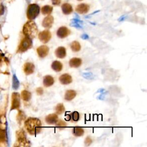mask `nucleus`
<instances>
[{
	"mask_svg": "<svg viewBox=\"0 0 147 147\" xmlns=\"http://www.w3.org/2000/svg\"><path fill=\"white\" fill-rule=\"evenodd\" d=\"M26 1L27 3H30V0H26Z\"/></svg>",
	"mask_w": 147,
	"mask_h": 147,
	"instance_id": "72a5a7b5",
	"label": "nucleus"
},
{
	"mask_svg": "<svg viewBox=\"0 0 147 147\" xmlns=\"http://www.w3.org/2000/svg\"><path fill=\"white\" fill-rule=\"evenodd\" d=\"M70 115L71 119L72 118L74 121H78L79 119V114L77 111H74Z\"/></svg>",
	"mask_w": 147,
	"mask_h": 147,
	"instance_id": "bb28decb",
	"label": "nucleus"
},
{
	"mask_svg": "<svg viewBox=\"0 0 147 147\" xmlns=\"http://www.w3.org/2000/svg\"><path fill=\"white\" fill-rule=\"evenodd\" d=\"M51 68L55 72H60L63 69V64L61 62L55 60L52 62L51 64Z\"/></svg>",
	"mask_w": 147,
	"mask_h": 147,
	"instance_id": "aec40b11",
	"label": "nucleus"
},
{
	"mask_svg": "<svg viewBox=\"0 0 147 147\" xmlns=\"http://www.w3.org/2000/svg\"><path fill=\"white\" fill-rule=\"evenodd\" d=\"M76 95V92L75 90H67L64 94V99L67 101H71L74 99Z\"/></svg>",
	"mask_w": 147,
	"mask_h": 147,
	"instance_id": "6ab92c4d",
	"label": "nucleus"
},
{
	"mask_svg": "<svg viewBox=\"0 0 147 147\" xmlns=\"http://www.w3.org/2000/svg\"><path fill=\"white\" fill-rule=\"evenodd\" d=\"M52 3L54 6H59L61 3V0H51Z\"/></svg>",
	"mask_w": 147,
	"mask_h": 147,
	"instance_id": "7c9ffc66",
	"label": "nucleus"
},
{
	"mask_svg": "<svg viewBox=\"0 0 147 147\" xmlns=\"http://www.w3.org/2000/svg\"><path fill=\"white\" fill-rule=\"evenodd\" d=\"M20 85L19 81L15 74L13 75V84H12V87L14 90H17L18 88Z\"/></svg>",
	"mask_w": 147,
	"mask_h": 147,
	"instance_id": "a878e982",
	"label": "nucleus"
},
{
	"mask_svg": "<svg viewBox=\"0 0 147 147\" xmlns=\"http://www.w3.org/2000/svg\"><path fill=\"white\" fill-rule=\"evenodd\" d=\"M55 82L53 78L51 75H45L43 78V85L45 87H51Z\"/></svg>",
	"mask_w": 147,
	"mask_h": 147,
	"instance_id": "2eb2a0df",
	"label": "nucleus"
},
{
	"mask_svg": "<svg viewBox=\"0 0 147 147\" xmlns=\"http://www.w3.org/2000/svg\"><path fill=\"white\" fill-rule=\"evenodd\" d=\"M32 39L28 37L25 36L21 41L20 45L17 49L18 53H23L32 47Z\"/></svg>",
	"mask_w": 147,
	"mask_h": 147,
	"instance_id": "20e7f679",
	"label": "nucleus"
},
{
	"mask_svg": "<svg viewBox=\"0 0 147 147\" xmlns=\"http://www.w3.org/2000/svg\"><path fill=\"white\" fill-rule=\"evenodd\" d=\"M84 129L81 127H74L72 130L73 134L76 137H80L84 134Z\"/></svg>",
	"mask_w": 147,
	"mask_h": 147,
	"instance_id": "4be33fe9",
	"label": "nucleus"
},
{
	"mask_svg": "<svg viewBox=\"0 0 147 147\" xmlns=\"http://www.w3.org/2000/svg\"><path fill=\"white\" fill-rule=\"evenodd\" d=\"M59 118L57 114H48L45 118V121L49 125H54L56 124V122L58 121Z\"/></svg>",
	"mask_w": 147,
	"mask_h": 147,
	"instance_id": "f8f14e48",
	"label": "nucleus"
},
{
	"mask_svg": "<svg viewBox=\"0 0 147 147\" xmlns=\"http://www.w3.org/2000/svg\"><path fill=\"white\" fill-rule=\"evenodd\" d=\"M4 10H5V9H4L3 5L2 4H1L0 5V16L3 14Z\"/></svg>",
	"mask_w": 147,
	"mask_h": 147,
	"instance_id": "473e14b6",
	"label": "nucleus"
},
{
	"mask_svg": "<svg viewBox=\"0 0 147 147\" xmlns=\"http://www.w3.org/2000/svg\"><path fill=\"white\" fill-rule=\"evenodd\" d=\"M61 10L64 15H69L73 11V8L71 4L64 3L61 5Z\"/></svg>",
	"mask_w": 147,
	"mask_h": 147,
	"instance_id": "a211bd4d",
	"label": "nucleus"
},
{
	"mask_svg": "<svg viewBox=\"0 0 147 147\" xmlns=\"http://www.w3.org/2000/svg\"><path fill=\"white\" fill-rule=\"evenodd\" d=\"M90 10V5L87 3H80L76 6L75 8L76 11L80 14L87 13Z\"/></svg>",
	"mask_w": 147,
	"mask_h": 147,
	"instance_id": "9d476101",
	"label": "nucleus"
},
{
	"mask_svg": "<svg viewBox=\"0 0 147 147\" xmlns=\"http://www.w3.org/2000/svg\"><path fill=\"white\" fill-rule=\"evenodd\" d=\"M20 106V96L17 92H13L11 95V110L18 109Z\"/></svg>",
	"mask_w": 147,
	"mask_h": 147,
	"instance_id": "0eeeda50",
	"label": "nucleus"
},
{
	"mask_svg": "<svg viewBox=\"0 0 147 147\" xmlns=\"http://www.w3.org/2000/svg\"><path fill=\"white\" fill-rule=\"evenodd\" d=\"M56 56L59 59H63L66 56V49L63 47H59L55 51Z\"/></svg>",
	"mask_w": 147,
	"mask_h": 147,
	"instance_id": "dca6fc26",
	"label": "nucleus"
},
{
	"mask_svg": "<svg viewBox=\"0 0 147 147\" xmlns=\"http://www.w3.org/2000/svg\"><path fill=\"white\" fill-rule=\"evenodd\" d=\"M21 96L22 99L24 100V101H29L30 99H31V96H32V94L31 93L27 91V90H23L21 92Z\"/></svg>",
	"mask_w": 147,
	"mask_h": 147,
	"instance_id": "b1692460",
	"label": "nucleus"
},
{
	"mask_svg": "<svg viewBox=\"0 0 147 147\" xmlns=\"http://www.w3.org/2000/svg\"><path fill=\"white\" fill-rule=\"evenodd\" d=\"M59 81L61 84L67 85L70 84L72 82V78L71 76L68 74H64L59 77Z\"/></svg>",
	"mask_w": 147,
	"mask_h": 147,
	"instance_id": "ddd939ff",
	"label": "nucleus"
},
{
	"mask_svg": "<svg viewBox=\"0 0 147 147\" xmlns=\"http://www.w3.org/2000/svg\"><path fill=\"white\" fill-rule=\"evenodd\" d=\"M70 33V30L66 26H61L57 29L56 34L58 37L60 38H64L69 35Z\"/></svg>",
	"mask_w": 147,
	"mask_h": 147,
	"instance_id": "6e6552de",
	"label": "nucleus"
},
{
	"mask_svg": "<svg viewBox=\"0 0 147 147\" xmlns=\"http://www.w3.org/2000/svg\"><path fill=\"white\" fill-rule=\"evenodd\" d=\"M22 32L24 35L29 38H34L38 33V28L36 23L33 20L28 21L24 25Z\"/></svg>",
	"mask_w": 147,
	"mask_h": 147,
	"instance_id": "f03ea898",
	"label": "nucleus"
},
{
	"mask_svg": "<svg viewBox=\"0 0 147 147\" xmlns=\"http://www.w3.org/2000/svg\"><path fill=\"white\" fill-rule=\"evenodd\" d=\"M92 140L90 137H87L84 140V144L86 146H89L92 143Z\"/></svg>",
	"mask_w": 147,
	"mask_h": 147,
	"instance_id": "c85d7f7f",
	"label": "nucleus"
},
{
	"mask_svg": "<svg viewBox=\"0 0 147 147\" xmlns=\"http://www.w3.org/2000/svg\"><path fill=\"white\" fill-rule=\"evenodd\" d=\"M70 47L72 51L75 52L79 51L81 49V45L80 43L77 41H72L70 44Z\"/></svg>",
	"mask_w": 147,
	"mask_h": 147,
	"instance_id": "5701e85b",
	"label": "nucleus"
},
{
	"mask_svg": "<svg viewBox=\"0 0 147 147\" xmlns=\"http://www.w3.org/2000/svg\"><path fill=\"white\" fill-rule=\"evenodd\" d=\"M34 65L30 62H27L25 63L24 65V71L25 74L27 75L33 74L34 71Z\"/></svg>",
	"mask_w": 147,
	"mask_h": 147,
	"instance_id": "4468645a",
	"label": "nucleus"
},
{
	"mask_svg": "<svg viewBox=\"0 0 147 147\" xmlns=\"http://www.w3.org/2000/svg\"><path fill=\"white\" fill-rule=\"evenodd\" d=\"M77 1H83V0H77Z\"/></svg>",
	"mask_w": 147,
	"mask_h": 147,
	"instance_id": "f704fd0d",
	"label": "nucleus"
},
{
	"mask_svg": "<svg viewBox=\"0 0 147 147\" xmlns=\"http://www.w3.org/2000/svg\"><path fill=\"white\" fill-rule=\"evenodd\" d=\"M54 18L51 15H48L42 20V25L46 29H50L53 24Z\"/></svg>",
	"mask_w": 147,
	"mask_h": 147,
	"instance_id": "1a4fd4ad",
	"label": "nucleus"
},
{
	"mask_svg": "<svg viewBox=\"0 0 147 147\" xmlns=\"http://www.w3.org/2000/svg\"><path fill=\"white\" fill-rule=\"evenodd\" d=\"M37 52L38 55V56L41 58H44L45 56H47L49 53V49L48 46L43 45L38 47L37 49Z\"/></svg>",
	"mask_w": 147,
	"mask_h": 147,
	"instance_id": "9b49d317",
	"label": "nucleus"
},
{
	"mask_svg": "<svg viewBox=\"0 0 147 147\" xmlns=\"http://www.w3.org/2000/svg\"><path fill=\"white\" fill-rule=\"evenodd\" d=\"M18 121H20V122H21L22 120H24V119H25V116L24 115V113L22 111H20V113H18Z\"/></svg>",
	"mask_w": 147,
	"mask_h": 147,
	"instance_id": "c756f323",
	"label": "nucleus"
},
{
	"mask_svg": "<svg viewBox=\"0 0 147 147\" xmlns=\"http://www.w3.org/2000/svg\"><path fill=\"white\" fill-rule=\"evenodd\" d=\"M40 11V7L37 4H29L26 10V17L29 20H33L38 16Z\"/></svg>",
	"mask_w": 147,
	"mask_h": 147,
	"instance_id": "7ed1b4c3",
	"label": "nucleus"
},
{
	"mask_svg": "<svg viewBox=\"0 0 147 147\" xmlns=\"http://www.w3.org/2000/svg\"><path fill=\"white\" fill-rule=\"evenodd\" d=\"M52 34L49 30H44L40 32L38 34V39L44 44L47 43L51 38Z\"/></svg>",
	"mask_w": 147,
	"mask_h": 147,
	"instance_id": "423d86ee",
	"label": "nucleus"
},
{
	"mask_svg": "<svg viewBox=\"0 0 147 147\" xmlns=\"http://www.w3.org/2000/svg\"><path fill=\"white\" fill-rule=\"evenodd\" d=\"M53 11V7L50 5H44L41 9V12L43 15H49Z\"/></svg>",
	"mask_w": 147,
	"mask_h": 147,
	"instance_id": "412c9836",
	"label": "nucleus"
},
{
	"mask_svg": "<svg viewBox=\"0 0 147 147\" xmlns=\"http://www.w3.org/2000/svg\"><path fill=\"white\" fill-rule=\"evenodd\" d=\"M25 127L30 135H36L39 133L42 129V123L37 118H29L24 123Z\"/></svg>",
	"mask_w": 147,
	"mask_h": 147,
	"instance_id": "f257e3e1",
	"label": "nucleus"
},
{
	"mask_svg": "<svg viewBox=\"0 0 147 147\" xmlns=\"http://www.w3.org/2000/svg\"><path fill=\"white\" fill-rule=\"evenodd\" d=\"M17 137V143L18 144L17 146H29V142L26 138L25 131L23 130H20L16 133Z\"/></svg>",
	"mask_w": 147,
	"mask_h": 147,
	"instance_id": "39448f33",
	"label": "nucleus"
},
{
	"mask_svg": "<svg viewBox=\"0 0 147 147\" xmlns=\"http://www.w3.org/2000/svg\"><path fill=\"white\" fill-rule=\"evenodd\" d=\"M56 125L57 127H60V128H63L64 127H65L66 126V123L62 120H58V121L56 122Z\"/></svg>",
	"mask_w": 147,
	"mask_h": 147,
	"instance_id": "cd10ccee",
	"label": "nucleus"
},
{
	"mask_svg": "<svg viewBox=\"0 0 147 147\" xmlns=\"http://www.w3.org/2000/svg\"><path fill=\"white\" fill-rule=\"evenodd\" d=\"M82 59L78 57H73L69 61V65L72 68H78L82 65Z\"/></svg>",
	"mask_w": 147,
	"mask_h": 147,
	"instance_id": "f3484780",
	"label": "nucleus"
},
{
	"mask_svg": "<svg viewBox=\"0 0 147 147\" xmlns=\"http://www.w3.org/2000/svg\"><path fill=\"white\" fill-rule=\"evenodd\" d=\"M36 92L38 95H41L43 94V89L41 87H38L36 89Z\"/></svg>",
	"mask_w": 147,
	"mask_h": 147,
	"instance_id": "2f4dec72",
	"label": "nucleus"
},
{
	"mask_svg": "<svg viewBox=\"0 0 147 147\" xmlns=\"http://www.w3.org/2000/svg\"><path fill=\"white\" fill-rule=\"evenodd\" d=\"M56 113L58 115L63 114L65 111V107L63 103H58L55 107Z\"/></svg>",
	"mask_w": 147,
	"mask_h": 147,
	"instance_id": "393cba45",
	"label": "nucleus"
}]
</instances>
